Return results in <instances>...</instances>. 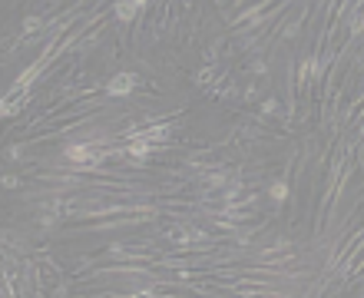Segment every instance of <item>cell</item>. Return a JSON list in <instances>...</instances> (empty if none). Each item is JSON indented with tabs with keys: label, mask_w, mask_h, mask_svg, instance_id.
Listing matches in <instances>:
<instances>
[{
	"label": "cell",
	"mask_w": 364,
	"mask_h": 298,
	"mask_svg": "<svg viewBox=\"0 0 364 298\" xmlns=\"http://www.w3.org/2000/svg\"><path fill=\"white\" fill-rule=\"evenodd\" d=\"M37 27H40V20H37V17H30V20L23 23V30H27V33H33V30H37Z\"/></svg>",
	"instance_id": "52a82bcc"
},
{
	"label": "cell",
	"mask_w": 364,
	"mask_h": 298,
	"mask_svg": "<svg viewBox=\"0 0 364 298\" xmlns=\"http://www.w3.org/2000/svg\"><path fill=\"white\" fill-rule=\"evenodd\" d=\"M66 156L77 159V163H83V159L89 156V146H66Z\"/></svg>",
	"instance_id": "5b68a950"
},
{
	"label": "cell",
	"mask_w": 364,
	"mask_h": 298,
	"mask_svg": "<svg viewBox=\"0 0 364 298\" xmlns=\"http://www.w3.org/2000/svg\"><path fill=\"white\" fill-rule=\"evenodd\" d=\"M146 3H149V0H120V3H116V17H120V20H132L136 10H143Z\"/></svg>",
	"instance_id": "7a4b0ae2"
},
{
	"label": "cell",
	"mask_w": 364,
	"mask_h": 298,
	"mask_svg": "<svg viewBox=\"0 0 364 298\" xmlns=\"http://www.w3.org/2000/svg\"><path fill=\"white\" fill-rule=\"evenodd\" d=\"M318 70H321L318 60H305V63H301V80H315V77H318Z\"/></svg>",
	"instance_id": "3957f363"
},
{
	"label": "cell",
	"mask_w": 364,
	"mask_h": 298,
	"mask_svg": "<svg viewBox=\"0 0 364 298\" xmlns=\"http://www.w3.org/2000/svg\"><path fill=\"white\" fill-rule=\"evenodd\" d=\"M136 86H139V77H136V73H120V77H113L110 83H106V93H110V96H129Z\"/></svg>",
	"instance_id": "6da1fadb"
},
{
	"label": "cell",
	"mask_w": 364,
	"mask_h": 298,
	"mask_svg": "<svg viewBox=\"0 0 364 298\" xmlns=\"http://www.w3.org/2000/svg\"><path fill=\"white\" fill-rule=\"evenodd\" d=\"M262 110H265V113H275V110H278V103H275V99H265Z\"/></svg>",
	"instance_id": "ba28073f"
},
{
	"label": "cell",
	"mask_w": 364,
	"mask_h": 298,
	"mask_svg": "<svg viewBox=\"0 0 364 298\" xmlns=\"http://www.w3.org/2000/svg\"><path fill=\"white\" fill-rule=\"evenodd\" d=\"M268 196L275 199V202H285V199H288V186H285V182H272V186H268Z\"/></svg>",
	"instance_id": "277c9868"
},
{
	"label": "cell",
	"mask_w": 364,
	"mask_h": 298,
	"mask_svg": "<svg viewBox=\"0 0 364 298\" xmlns=\"http://www.w3.org/2000/svg\"><path fill=\"white\" fill-rule=\"evenodd\" d=\"M146 136H149V139H162V136H165V126H153Z\"/></svg>",
	"instance_id": "8992f818"
}]
</instances>
